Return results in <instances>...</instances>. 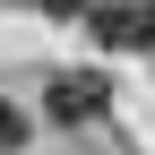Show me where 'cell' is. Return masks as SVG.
Wrapping results in <instances>:
<instances>
[{
    "label": "cell",
    "instance_id": "obj_1",
    "mask_svg": "<svg viewBox=\"0 0 155 155\" xmlns=\"http://www.w3.org/2000/svg\"><path fill=\"white\" fill-rule=\"evenodd\" d=\"M95 43L104 52H147L155 43V0H104V9H86Z\"/></svg>",
    "mask_w": 155,
    "mask_h": 155
},
{
    "label": "cell",
    "instance_id": "obj_2",
    "mask_svg": "<svg viewBox=\"0 0 155 155\" xmlns=\"http://www.w3.org/2000/svg\"><path fill=\"white\" fill-rule=\"evenodd\" d=\"M43 112H52V121H95V112H104V78H95V69L52 78V86H43Z\"/></svg>",
    "mask_w": 155,
    "mask_h": 155
},
{
    "label": "cell",
    "instance_id": "obj_3",
    "mask_svg": "<svg viewBox=\"0 0 155 155\" xmlns=\"http://www.w3.org/2000/svg\"><path fill=\"white\" fill-rule=\"evenodd\" d=\"M0 147H26V121L17 112H0Z\"/></svg>",
    "mask_w": 155,
    "mask_h": 155
},
{
    "label": "cell",
    "instance_id": "obj_4",
    "mask_svg": "<svg viewBox=\"0 0 155 155\" xmlns=\"http://www.w3.org/2000/svg\"><path fill=\"white\" fill-rule=\"evenodd\" d=\"M43 9H52V17H78V9H86V0H43Z\"/></svg>",
    "mask_w": 155,
    "mask_h": 155
}]
</instances>
